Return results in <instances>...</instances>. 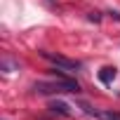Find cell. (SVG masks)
Masks as SVG:
<instances>
[{"mask_svg": "<svg viewBox=\"0 0 120 120\" xmlns=\"http://www.w3.org/2000/svg\"><path fill=\"white\" fill-rule=\"evenodd\" d=\"M35 92L38 94H56V92H80V85L75 80H68V78H61L56 82H35Z\"/></svg>", "mask_w": 120, "mask_h": 120, "instance_id": "6da1fadb", "label": "cell"}, {"mask_svg": "<svg viewBox=\"0 0 120 120\" xmlns=\"http://www.w3.org/2000/svg\"><path fill=\"white\" fill-rule=\"evenodd\" d=\"M47 61H52L54 66H59V68H64V71H78L80 68V64L78 61H73V59H66V56H59V54H52V52H40Z\"/></svg>", "mask_w": 120, "mask_h": 120, "instance_id": "7a4b0ae2", "label": "cell"}, {"mask_svg": "<svg viewBox=\"0 0 120 120\" xmlns=\"http://www.w3.org/2000/svg\"><path fill=\"white\" fill-rule=\"evenodd\" d=\"M115 75H118V68H115V66H106V68H101L99 80H101L104 85H111V82L115 80Z\"/></svg>", "mask_w": 120, "mask_h": 120, "instance_id": "3957f363", "label": "cell"}, {"mask_svg": "<svg viewBox=\"0 0 120 120\" xmlns=\"http://www.w3.org/2000/svg\"><path fill=\"white\" fill-rule=\"evenodd\" d=\"M49 108L54 111V113H61V115H71V108H68V104H64V101H52L49 104Z\"/></svg>", "mask_w": 120, "mask_h": 120, "instance_id": "277c9868", "label": "cell"}, {"mask_svg": "<svg viewBox=\"0 0 120 120\" xmlns=\"http://www.w3.org/2000/svg\"><path fill=\"white\" fill-rule=\"evenodd\" d=\"M99 120H120V113L118 111H104V113H99Z\"/></svg>", "mask_w": 120, "mask_h": 120, "instance_id": "5b68a950", "label": "cell"}, {"mask_svg": "<svg viewBox=\"0 0 120 120\" xmlns=\"http://www.w3.org/2000/svg\"><path fill=\"white\" fill-rule=\"evenodd\" d=\"M99 19H101L99 12H92V14H90V21H99Z\"/></svg>", "mask_w": 120, "mask_h": 120, "instance_id": "8992f818", "label": "cell"}, {"mask_svg": "<svg viewBox=\"0 0 120 120\" xmlns=\"http://www.w3.org/2000/svg\"><path fill=\"white\" fill-rule=\"evenodd\" d=\"M111 17H115V19L120 21V12H111Z\"/></svg>", "mask_w": 120, "mask_h": 120, "instance_id": "52a82bcc", "label": "cell"}]
</instances>
